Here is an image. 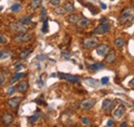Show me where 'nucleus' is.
Segmentation results:
<instances>
[{"mask_svg":"<svg viewBox=\"0 0 134 127\" xmlns=\"http://www.w3.org/2000/svg\"><path fill=\"white\" fill-rule=\"evenodd\" d=\"M14 120V117L13 115L12 114H9V113H4L2 116H1V122H2V124L3 125H9V124H12V122Z\"/></svg>","mask_w":134,"mask_h":127,"instance_id":"9","label":"nucleus"},{"mask_svg":"<svg viewBox=\"0 0 134 127\" xmlns=\"http://www.w3.org/2000/svg\"><path fill=\"white\" fill-rule=\"evenodd\" d=\"M21 100L22 98L21 97H19V96H16V97H12L11 99H8L7 100V104L9 105V108H12V109H17L20 102H21Z\"/></svg>","mask_w":134,"mask_h":127,"instance_id":"10","label":"nucleus"},{"mask_svg":"<svg viewBox=\"0 0 134 127\" xmlns=\"http://www.w3.org/2000/svg\"><path fill=\"white\" fill-rule=\"evenodd\" d=\"M106 21H107V20H106L105 18H102V19L100 20V22H106Z\"/></svg>","mask_w":134,"mask_h":127,"instance_id":"42","label":"nucleus"},{"mask_svg":"<svg viewBox=\"0 0 134 127\" xmlns=\"http://www.w3.org/2000/svg\"><path fill=\"white\" fill-rule=\"evenodd\" d=\"M120 126H121V127H126V126H128V124H127V123H121Z\"/></svg>","mask_w":134,"mask_h":127,"instance_id":"40","label":"nucleus"},{"mask_svg":"<svg viewBox=\"0 0 134 127\" xmlns=\"http://www.w3.org/2000/svg\"><path fill=\"white\" fill-rule=\"evenodd\" d=\"M113 124H115V122H113V120H112V119H110V120L107 121V124H106V125H107V126H112Z\"/></svg>","mask_w":134,"mask_h":127,"instance_id":"37","label":"nucleus"},{"mask_svg":"<svg viewBox=\"0 0 134 127\" xmlns=\"http://www.w3.org/2000/svg\"><path fill=\"white\" fill-rule=\"evenodd\" d=\"M1 9H2V7H1V6H0V11H1Z\"/></svg>","mask_w":134,"mask_h":127,"instance_id":"44","label":"nucleus"},{"mask_svg":"<svg viewBox=\"0 0 134 127\" xmlns=\"http://www.w3.org/2000/svg\"><path fill=\"white\" fill-rule=\"evenodd\" d=\"M116 58H117V54H116L115 51H110L105 56V62L106 63H112V62H115Z\"/></svg>","mask_w":134,"mask_h":127,"instance_id":"14","label":"nucleus"},{"mask_svg":"<svg viewBox=\"0 0 134 127\" xmlns=\"http://www.w3.org/2000/svg\"><path fill=\"white\" fill-rule=\"evenodd\" d=\"M54 12H55V14H66V11H65V8H64V6H57L55 9H54Z\"/></svg>","mask_w":134,"mask_h":127,"instance_id":"24","label":"nucleus"},{"mask_svg":"<svg viewBox=\"0 0 134 127\" xmlns=\"http://www.w3.org/2000/svg\"><path fill=\"white\" fill-rule=\"evenodd\" d=\"M9 27L12 30L13 32H17V33H25L27 32V27L25 26L24 24H22L21 22H16V23H12L9 25Z\"/></svg>","mask_w":134,"mask_h":127,"instance_id":"2","label":"nucleus"},{"mask_svg":"<svg viewBox=\"0 0 134 127\" xmlns=\"http://www.w3.org/2000/svg\"><path fill=\"white\" fill-rule=\"evenodd\" d=\"M76 24V26L78 28H86L89 24H90V20L87 19V18H79V20L75 23Z\"/></svg>","mask_w":134,"mask_h":127,"instance_id":"15","label":"nucleus"},{"mask_svg":"<svg viewBox=\"0 0 134 127\" xmlns=\"http://www.w3.org/2000/svg\"><path fill=\"white\" fill-rule=\"evenodd\" d=\"M41 20H46L47 19V11H46V8H44V7H42L41 8Z\"/></svg>","mask_w":134,"mask_h":127,"instance_id":"29","label":"nucleus"},{"mask_svg":"<svg viewBox=\"0 0 134 127\" xmlns=\"http://www.w3.org/2000/svg\"><path fill=\"white\" fill-rule=\"evenodd\" d=\"M37 58H38L39 60H42V59H44V58H46V57H44V56H43V55H39V56H38V57H37Z\"/></svg>","mask_w":134,"mask_h":127,"instance_id":"39","label":"nucleus"},{"mask_svg":"<svg viewBox=\"0 0 134 127\" xmlns=\"http://www.w3.org/2000/svg\"><path fill=\"white\" fill-rule=\"evenodd\" d=\"M129 84H130V85H134V78L131 80V82L130 83H129Z\"/></svg>","mask_w":134,"mask_h":127,"instance_id":"43","label":"nucleus"},{"mask_svg":"<svg viewBox=\"0 0 134 127\" xmlns=\"http://www.w3.org/2000/svg\"><path fill=\"white\" fill-rule=\"evenodd\" d=\"M6 42H7L6 37L3 34H0V43H6Z\"/></svg>","mask_w":134,"mask_h":127,"instance_id":"30","label":"nucleus"},{"mask_svg":"<svg viewBox=\"0 0 134 127\" xmlns=\"http://www.w3.org/2000/svg\"><path fill=\"white\" fill-rule=\"evenodd\" d=\"M23 77H25V73L24 72H16L13 74V77H12V81H11V84L12 85L13 83H16L17 81H19L21 78H23Z\"/></svg>","mask_w":134,"mask_h":127,"instance_id":"18","label":"nucleus"},{"mask_svg":"<svg viewBox=\"0 0 134 127\" xmlns=\"http://www.w3.org/2000/svg\"><path fill=\"white\" fill-rule=\"evenodd\" d=\"M4 82H5V77H4V75H3V73H2V72H0V86L3 85V84H4Z\"/></svg>","mask_w":134,"mask_h":127,"instance_id":"33","label":"nucleus"},{"mask_svg":"<svg viewBox=\"0 0 134 127\" xmlns=\"http://www.w3.org/2000/svg\"><path fill=\"white\" fill-rule=\"evenodd\" d=\"M110 30V26L108 25L107 23H102L100 24L97 28L94 29L93 34H96V35H102V34H105Z\"/></svg>","mask_w":134,"mask_h":127,"instance_id":"3","label":"nucleus"},{"mask_svg":"<svg viewBox=\"0 0 134 127\" xmlns=\"http://www.w3.org/2000/svg\"><path fill=\"white\" fill-rule=\"evenodd\" d=\"M28 87H29V85H28V83L26 82V81H22V82H20V83L17 85L16 89H18L19 92L25 93V92H26V91L28 90Z\"/></svg>","mask_w":134,"mask_h":127,"instance_id":"13","label":"nucleus"},{"mask_svg":"<svg viewBox=\"0 0 134 127\" xmlns=\"http://www.w3.org/2000/svg\"><path fill=\"white\" fill-rule=\"evenodd\" d=\"M110 45L105 44V43H102V44H97V48H96V53L98 56L100 57H105L106 54L110 52Z\"/></svg>","mask_w":134,"mask_h":127,"instance_id":"5","label":"nucleus"},{"mask_svg":"<svg viewBox=\"0 0 134 127\" xmlns=\"http://www.w3.org/2000/svg\"><path fill=\"white\" fill-rule=\"evenodd\" d=\"M60 2H61V0H49V3H51L52 5H55V6L59 5Z\"/></svg>","mask_w":134,"mask_h":127,"instance_id":"31","label":"nucleus"},{"mask_svg":"<svg viewBox=\"0 0 134 127\" xmlns=\"http://www.w3.org/2000/svg\"><path fill=\"white\" fill-rule=\"evenodd\" d=\"M124 43H125V42H124L123 38H117L115 39V45L117 48H123Z\"/></svg>","mask_w":134,"mask_h":127,"instance_id":"25","label":"nucleus"},{"mask_svg":"<svg viewBox=\"0 0 134 127\" xmlns=\"http://www.w3.org/2000/svg\"><path fill=\"white\" fill-rule=\"evenodd\" d=\"M58 77L60 79L66 80V81H68V82H70V83H79V82H81V79H79L78 77H75V75H72V74H68V73L59 72Z\"/></svg>","mask_w":134,"mask_h":127,"instance_id":"7","label":"nucleus"},{"mask_svg":"<svg viewBox=\"0 0 134 127\" xmlns=\"http://www.w3.org/2000/svg\"><path fill=\"white\" fill-rule=\"evenodd\" d=\"M95 103H96V100L94 98H88V99L83 100L79 106H81V109H83V110H90L95 105Z\"/></svg>","mask_w":134,"mask_h":127,"instance_id":"8","label":"nucleus"},{"mask_svg":"<svg viewBox=\"0 0 134 127\" xmlns=\"http://www.w3.org/2000/svg\"><path fill=\"white\" fill-rule=\"evenodd\" d=\"M63 6L65 8L66 13H73L74 12V5H73L72 2H66Z\"/></svg>","mask_w":134,"mask_h":127,"instance_id":"19","label":"nucleus"},{"mask_svg":"<svg viewBox=\"0 0 134 127\" xmlns=\"http://www.w3.org/2000/svg\"><path fill=\"white\" fill-rule=\"evenodd\" d=\"M32 38V34L31 33H27V32H25V33H21V34H19L17 35V36H14L13 37V40L16 42L18 43H23V42H29Z\"/></svg>","mask_w":134,"mask_h":127,"instance_id":"4","label":"nucleus"},{"mask_svg":"<svg viewBox=\"0 0 134 127\" xmlns=\"http://www.w3.org/2000/svg\"><path fill=\"white\" fill-rule=\"evenodd\" d=\"M82 122H83V124H85V125H90V120L88 118H82Z\"/></svg>","mask_w":134,"mask_h":127,"instance_id":"35","label":"nucleus"},{"mask_svg":"<svg viewBox=\"0 0 134 127\" xmlns=\"http://www.w3.org/2000/svg\"><path fill=\"white\" fill-rule=\"evenodd\" d=\"M14 91H16V87H14V86H12V87H9L8 90H7V94L8 95H12Z\"/></svg>","mask_w":134,"mask_h":127,"instance_id":"32","label":"nucleus"},{"mask_svg":"<svg viewBox=\"0 0 134 127\" xmlns=\"http://www.w3.org/2000/svg\"><path fill=\"white\" fill-rule=\"evenodd\" d=\"M32 51H33V49L32 48H30V49H25V50H23L21 53H20V59H26L29 55H30L31 53H32Z\"/></svg>","mask_w":134,"mask_h":127,"instance_id":"16","label":"nucleus"},{"mask_svg":"<svg viewBox=\"0 0 134 127\" xmlns=\"http://www.w3.org/2000/svg\"><path fill=\"white\" fill-rule=\"evenodd\" d=\"M62 55H65L66 57H68V56H69V54H68L67 52H62Z\"/></svg>","mask_w":134,"mask_h":127,"instance_id":"41","label":"nucleus"},{"mask_svg":"<svg viewBox=\"0 0 134 127\" xmlns=\"http://www.w3.org/2000/svg\"><path fill=\"white\" fill-rule=\"evenodd\" d=\"M31 20H32V16L30 17H25V18H22L21 19V23L24 24V25H28L31 23Z\"/></svg>","mask_w":134,"mask_h":127,"instance_id":"26","label":"nucleus"},{"mask_svg":"<svg viewBox=\"0 0 134 127\" xmlns=\"http://www.w3.org/2000/svg\"><path fill=\"white\" fill-rule=\"evenodd\" d=\"M134 19V7H126L121 13L120 17H119V23L125 24L128 22H131Z\"/></svg>","mask_w":134,"mask_h":127,"instance_id":"1","label":"nucleus"},{"mask_svg":"<svg viewBox=\"0 0 134 127\" xmlns=\"http://www.w3.org/2000/svg\"><path fill=\"white\" fill-rule=\"evenodd\" d=\"M40 3H41V0H32V2L30 4V8L32 11L36 9L38 6H40Z\"/></svg>","mask_w":134,"mask_h":127,"instance_id":"23","label":"nucleus"},{"mask_svg":"<svg viewBox=\"0 0 134 127\" xmlns=\"http://www.w3.org/2000/svg\"><path fill=\"white\" fill-rule=\"evenodd\" d=\"M39 117H40V114L35 113L33 116L29 117V118H28V122H29V123H31V124H34V123H35V122L39 119Z\"/></svg>","mask_w":134,"mask_h":127,"instance_id":"21","label":"nucleus"},{"mask_svg":"<svg viewBox=\"0 0 134 127\" xmlns=\"http://www.w3.org/2000/svg\"><path fill=\"white\" fill-rule=\"evenodd\" d=\"M86 83H87L88 85L92 86V87H98V86H99V82H98V81L94 80V79H91V78L86 79Z\"/></svg>","mask_w":134,"mask_h":127,"instance_id":"20","label":"nucleus"},{"mask_svg":"<svg viewBox=\"0 0 134 127\" xmlns=\"http://www.w3.org/2000/svg\"><path fill=\"white\" fill-rule=\"evenodd\" d=\"M108 81H110V79H108L107 77H104V78L101 79V82H100V83H101L102 85H106V84L108 83Z\"/></svg>","mask_w":134,"mask_h":127,"instance_id":"34","label":"nucleus"},{"mask_svg":"<svg viewBox=\"0 0 134 127\" xmlns=\"http://www.w3.org/2000/svg\"><path fill=\"white\" fill-rule=\"evenodd\" d=\"M79 14H70L68 18V22L69 23H76L78 20H79Z\"/></svg>","mask_w":134,"mask_h":127,"instance_id":"22","label":"nucleus"},{"mask_svg":"<svg viewBox=\"0 0 134 127\" xmlns=\"http://www.w3.org/2000/svg\"><path fill=\"white\" fill-rule=\"evenodd\" d=\"M99 4H100V6H101L102 9H106V8H107V6H106V4H105V3H103V2H99Z\"/></svg>","mask_w":134,"mask_h":127,"instance_id":"38","label":"nucleus"},{"mask_svg":"<svg viewBox=\"0 0 134 127\" xmlns=\"http://www.w3.org/2000/svg\"><path fill=\"white\" fill-rule=\"evenodd\" d=\"M21 8H22L21 4H20V3H16V4H13V5L12 6V12H19Z\"/></svg>","mask_w":134,"mask_h":127,"instance_id":"28","label":"nucleus"},{"mask_svg":"<svg viewBox=\"0 0 134 127\" xmlns=\"http://www.w3.org/2000/svg\"><path fill=\"white\" fill-rule=\"evenodd\" d=\"M83 44H84V48L85 49H92V48L97 47L98 40L95 37H88V38L84 39Z\"/></svg>","mask_w":134,"mask_h":127,"instance_id":"6","label":"nucleus"},{"mask_svg":"<svg viewBox=\"0 0 134 127\" xmlns=\"http://www.w3.org/2000/svg\"><path fill=\"white\" fill-rule=\"evenodd\" d=\"M104 65L102 63H93V64H88L87 67L91 70H99V69H102Z\"/></svg>","mask_w":134,"mask_h":127,"instance_id":"17","label":"nucleus"},{"mask_svg":"<svg viewBox=\"0 0 134 127\" xmlns=\"http://www.w3.org/2000/svg\"><path fill=\"white\" fill-rule=\"evenodd\" d=\"M23 67L22 63H16V65H14V68H16V70H20Z\"/></svg>","mask_w":134,"mask_h":127,"instance_id":"36","label":"nucleus"},{"mask_svg":"<svg viewBox=\"0 0 134 127\" xmlns=\"http://www.w3.org/2000/svg\"><path fill=\"white\" fill-rule=\"evenodd\" d=\"M115 105V102L110 99H104L103 102H102V109L106 112H110Z\"/></svg>","mask_w":134,"mask_h":127,"instance_id":"11","label":"nucleus"},{"mask_svg":"<svg viewBox=\"0 0 134 127\" xmlns=\"http://www.w3.org/2000/svg\"><path fill=\"white\" fill-rule=\"evenodd\" d=\"M48 30H49V22H48V19H46V20H44V22H43L42 32H43V33H47Z\"/></svg>","mask_w":134,"mask_h":127,"instance_id":"27","label":"nucleus"},{"mask_svg":"<svg viewBox=\"0 0 134 127\" xmlns=\"http://www.w3.org/2000/svg\"><path fill=\"white\" fill-rule=\"evenodd\" d=\"M124 113H125V106L120 105L116 111H113L112 116H113V118L115 119H121L123 117V115H124Z\"/></svg>","mask_w":134,"mask_h":127,"instance_id":"12","label":"nucleus"}]
</instances>
